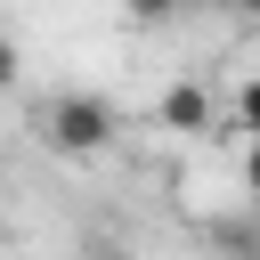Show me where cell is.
<instances>
[{"label": "cell", "mask_w": 260, "mask_h": 260, "mask_svg": "<svg viewBox=\"0 0 260 260\" xmlns=\"http://www.w3.org/2000/svg\"><path fill=\"white\" fill-rule=\"evenodd\" d=\"M228 8H244V16H260V0H228Z\"/></svg>", "instance_id": "cell-8"}, {"label": "cell", "mask_w": 260, "mask_h": 260, "mask_svg": "<svg viewBox=\"0 0 260 260\" xmlns=\"http://www.w3.org/2000/svg\"><path fill=\"white\" fill-rule=\"evenodd\" d=\"M154 122H162L171 138H203V130L219 122V106H211V89H203V81H171V89L154 98Z\"/></svg>", "instance_id": "cell-2"}, {"label": "cell", "mask_w": 260, "mask_h": 260, "mask_svg": "<svg viewBox=\"0 0 260 260\" xmlns=\"http://www.w3.org/2000/svg\"><path fill=\"white\" fill-rule=\"evenodd\" d=\"M89 260H122V244L114 236H89Z\"/></svg>", "instance_id": "cell-6"}, {"label": "cell", "mask_w": 260, "mask_h": 260, "mask_svg": "<svg viewBox=\"0 0 260 260\" xmlns=\"http://www.w3.org/2000/svg\"><path fill=\"white\" fill-rule=\"evenodd\" d=\"M236 130H244V138H260V73H244V81H236Z\"/></svg>", "instance_id": "cell-3"}, {"label": "cell", "mask_w": 260, "mask_h": 260, "mask_svg": "<svg viewBox=\"0 0 260 260\" xmlns=\"http://www.w3.org/2000/svg\"><path fill=\"white\" fill-rule=\"evenodd\" d=\"M41 138H49V154L89 162V154H106V146L122 138V114H114V98H98V89H65V98H49Z\"/></svg>", "instance_id": "cell-1"}, {"label": "cell", "mask_w": 260, "mask_h": 260, "mask_svg": "<svg viewBox=\"0 0 260 260\" xmlns=\"http://www.w3.org/2000/svg\"><path fill=\"white\" fill-rule=\"evenodd\" d=\"M0 81H16V49L8 41H0Z\"/></svg>", "instance_id": "cell-7"}, {"label": "cell", "mask_w": 260, "mask_h": 260, "mask_svg": "<svg viewBox=\"0 0 260 260\" xmlns=\"http://www.w3.org/2000/svg\"><path fill=\"white\" fill-rule=\"evenodd\" d=\"M179 8H187V0H122V16H130V24H171Z\"/></svg>", "instance_id": "cell-4"}, {"label": "cell", "mask_w": 260, "mask_h": 260, "mask_svg": "<svg viewBox=\"0 0 260 260\" xmlns=\"http://www.w3.org/2000/svg\"><path fill=\"white\" fill-rule=\"evenodd\" d=\"M236 179H244V203L260 211V138H244V171H236Z\"/></svg>", "instance_id": "cell-5"}]
</instances>
